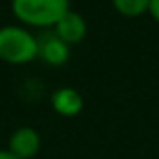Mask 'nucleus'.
<instances>
[{"label": "nucleus", "instance_id": "obj_1", "mask_svg": "<svg viewBox=\"0 0 159 159\" xmlns=\"http://www.w3.org/2000/svg\"><path fill=\"white\" fill-rule=\"evenodd\" d=\"M12 14L32 28H54L70 10V0H12Z\"/></svg>", "mask_w": 159, "mask_h": 159}, {"label": "nucleus", "instance_id": "obj_6", "mask_svg": "<svg viewBox=\"0 0 159 159\" xmlns=\"http://www.w3.org/2000/svg\"><path fill=\"white\" fill-rule=\"evenodd\" d=\"M51 105L61 117H77L85 107L83 95L73 87H61L51 95Z\"/></svg>", "mask_w": 159, "mask_h": 159}, {"label": "nucleus", "instance_id": "obj_8", "mask_svg": "<svg viewBox=\"0 0 159 159\" xmlns=\"http://www.w3.org/2000/svg\"><path fill=\"white\" fill-rule=\"evenodd\" d=\"M149 14L155 22H159V0H149Z\"/></svg>", "mask_w": 159, "mask_h": 159}, {"label": "nucleus", "instance_id": "obj_9", "mask_svg": "<svg viewBox=\"0 0 159 159\" xmlns=\"http://www.w3.org/2000/svg\"><path fill=\"white\" fill-rule=\"evenodd\" d=\"M0 159H18L14 153H10L8 149H0Z\"/></svg>", "mask_w": 159, "mask_h": 159}, {"label": "nucleus", "instance_id": "obj_7", "mask_svg": "<svg viewBox=\"0 0 159 159\" xmlns=\"http://www.w3.org/2000/svg\"><path fill=\"white\" fill-rule=\"evenodd\" d=\"M113 8L125 18H137V16L149 12V0H111Z\"/></svg>", "mask_w": 159, "mask_h": 159}, {"label": "nucleus", "instance_id": "obj_4", "mask_svg": "<svg viewBox=\"0 0 159 159\" xmlns=\"http://www.w3.org/2000/svg\"><path fill=\"white\" fill-rule=\"evenodd\" d=\"M70 57V51H69V44L62 43L57 34H47L39 36V58L44 61L47 65L51 66H62Z\"/></svg>", "mask_w": 159, "mask_h": 159}, {"label": "nucleus", "instance_id": "obj_5", "mask_svg": "<svg viewBox=\"0 0 159 159\" xmlns=\"http://www.w3.org/2000/svg\"><path fill=\"white\" fill-rule=\"evenodd\" d=\"M54 34H57L62 43H66L69 47L70 44H79L87 36V22L79 12L69 10L58 20L57 26H54Z\"/></svg>", "mask_w": 159, "mask_h": 159}, {"label": "nucleus", "instance_id": "obj_2", "mask_svg": "<svg viewBox=\"0 0 159 159\" xmlns=\"http://www.w3.org/2000/svg\"><path fill=\"white\" fill-rule=\"evenodd\" d=\"M34 58H39V36L20 24L0 28V61L8 65H28Z\"/></svg>", "mask_w": 159, "mask_h": 159}, {"label": "nucleus", "instance_id": "obj_3", "mask_svg": "<svg viewBox=\"0 0 159 159\" xmlns=\"http://www.w3.org/2000/svg\"><path fill=\"white\" fill-rule=\"evenodd\" d=\"M8 151L14 153L18 159H32L40 151V135L34 127H18L12 131L8 139Z\"/></svg>", "mask_w": 159, "mask_h": 159}]
</instances>
